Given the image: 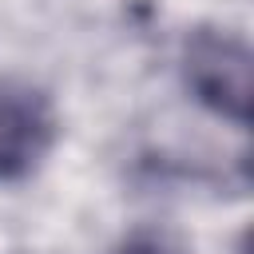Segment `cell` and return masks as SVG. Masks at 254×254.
<instances>
[{"mask_svg": "<svg viewBox=\"0 0 254 254\" xmlns=\"http://www.w3.org/2000/svg\"><path fill=\"white\" fill-rule=\"evenodd\" d=\"M183 75L198 103H206L210 111H218L234 123H246V115H250V48L238 36L198 28L183 52Z\"/></svg>", "mask_w": 254, "mask_h": 254, "instance_id": "1", "label": "cell"}, {"mask_svg": "<svg viewBox=\"0 0 254 254\" xmlns=\"http://www.w3.org/2000/svg\"><path fill=\"white\" fill-rule=\"evenodd\" d=\"M56 143L48 95L32 87H0V183L28 179Z\"/></svg>", "mask_w": 254, "mask_h": 254, "instance_id": "2", "label": "cell"}, {"mask_svg": "<svg viewBox=\"0 0 254 254\" xmlns=\"http://www.w3.org/2000/svg\"><path fill=\"white\" fill-rule=\"evenodd\" d=\"M119 254H171V250H167L159 238H131Z\"/></svg>", "mask_w": 254, "mask_h": 254, "instance_id": "3", "label": "cell"}]
</instances>
